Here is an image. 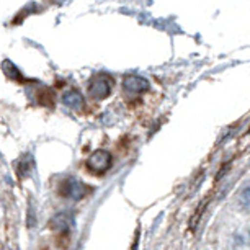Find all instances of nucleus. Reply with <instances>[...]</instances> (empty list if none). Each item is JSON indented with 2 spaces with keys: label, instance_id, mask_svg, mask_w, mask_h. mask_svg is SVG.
Instances as JSON below:
<instances>
[{
  "label": "nucleus",
  "instance_id": "0eeeda50",
  "mask_svg": "<svg viewBox=\"0 0 250 250\" xmlns=\"http://www.w3.org/2000/svg\"><path fill=\"white\" fill-rule=\"evenodd\" d=\"M237 203L244 209H250V182L240 188V191L237 193Z\"/></svg>",
  "mask_w": 250,
  "mask_h": 250
},
{
  "label": "nucleus",
  "instance_id": "423d86ee",
  "mask_svg": "<svg viewBox=\"0 0 250 250\" xmlns=\"http://www.w3.org/2000/svg\"><path fill=\"white\" fill-rule=\"evenodd\" d=\"M62 100H64L65 105L70 106L72 110H80V108L83 106V98H82V95H80V93H77V92H69V93H65Z\"/></svg>",
  "mask_w": 250,
  "mask_h": 250
},
{
  "label": "nucleus",
  "instance_id": "f257e3e1",
  "mask_svg": "<svg viewBox=\"0 0 250 250\" xmlns=\"http://www.w3.org/2000/svg\"><path fill=\"white\" fill-rule=\"evenodd\" d=\"M92 190H93L92 187H88L87 183L80 182L77 177L62 178L58 185V195L64 196V198H69V200H74V201L85 198Z\"/></svg>",
  "mask_w": 250,
  "mask_h": 250
},
{
  "label": "nucleus",
  "instance_id": "20e7f679",
  "mask_svg": "<svg viewBox=\"0 0 250 250\" xmlns=\"http://www.w3.org/2000/svg\"><path fill=\"white\" fill-rule=\"evenodd\" d=\"M123 87H125L126 92L129 93H144L149 88V82L144 77H139V75H128V77L123 79Z\"/></svg>",
  "mask_w": 250,
  "mask_h": 250
},
{
  "label": "nucleus",
  "instance_id": "f03ea898",
  "mask_svg": "<svg viewBox=\"0 0 250 250\" xmlns=\"http://www.w3.org/2000/svg\"><path fill=\"white\" fill-rule=\"evenodd\" d=\"M111 164H113V157L108 150H95L87 159V168L92 173H95V175L105 173L111 167Z\"/></svg>",
  "mask_w": 250,
  "mask_h": 250
},
{
  "label": "nucleus",
  "instance_id": "39448f33",
  "mask_svg": "<svg viewBox=\"0 0 250 250\" xmlns=\"http://www.w3.org/2000/svg\"><path fill=\"white\" fill-rule=\"evenodd\" d=\"M70 216L67 213H61V214H56L53 221H51V229L56 230V232H65V230L70 229Z\"/></svg>",
  "mask_w": 250,
  "mask_h": 250
},
{
  "label": "nucleus",
  "instance_id": "7ed1b4c3",
  "mask_svg": "<svg viewBox=\"0 0 250 250\" xmlns=\"http://www.w3.org/2000/svg\"><path fill=\"white\" fill-rule=\"evenodd\" d=\"M113 90V79L106 74H98L95 75L90 83H88V92L93 98L102 100V98L108 97Z\"/></svg>",
  "mask_w": 250,
  "mask_h": 250
}]
</instances>
